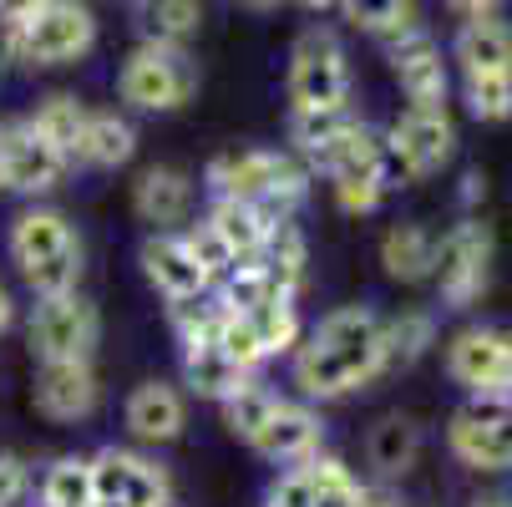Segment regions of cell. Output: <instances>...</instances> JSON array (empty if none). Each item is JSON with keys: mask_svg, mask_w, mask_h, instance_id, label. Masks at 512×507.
<instances>
[{"mask_svg": "<svg viewBox=\"0 0 512 507\" xmlns=\"http://www.w3.org/2000/svg\"><path fill=\"white\" fill-rule=\"evenodd\" d=\"M386 371L381 355V320L371 310H335L315 325L310 340L295 345V386L310 401H340Z\"/></svg>", "mask_w": 512, "mask_h": 507, "instance_id": "obj_1", "label": "cell"}, {"mask_svg": "<svg viewBox=\"0 0 512 507\" xmlns=\"http://www.w3.org/2000/svg\"><path fill=\"white\" fill-rule=\"evenodd\" d=\"M208 188H213V198L254 203L274 224H289L295 208L305 203V193H310V173L289 153L244 148V153H224V158L208 163Z\"/></svg>", "mask_w": 512, "mask_h": 507, "instance_id": "obj_2", "label": "cell"}, {"mask_svg": "<svg viewBox=\"0 0 512 507\" xmlns=\"http://www.w3.org/2000/svg\"><path fill=\"white\" fill-rule=\"evenodd\" d=\"M92 41H97V21L82 0H41L26 21L6 26L0 56L31 61V66H66V61H82Z\"/></svg>", "mask_w": 512, "mask_h": 507, "instance_id": "obj_3", "label": "cell"}, {"mask_svg": "<svg viewBox=\"0 0 512 507\" xmlns=\"http://www.w3.org/2000/svg\"><path fill=\"white\" fill-rule=\"evenodd\" d=\"M117 92L127 107L137 112H178L193 92H198V66L183 46H163V41H142L127 61Z\"/></svg>", "mask_w": 512, "mask_h": 507, "instance_id": "obj_4", "label": "cell"}, {"mask_svg": "<svg viewBox=\"0 0 512 507\" xmlns=\"http://www.w3.org/2000/svg\"><path fill=\"white\" fill-rule=\"evenodd\" d=\"M447 447L472 472H507L512 467V401L467 396V406L447 426Z\"/></svg>", "mask_w": 512, "mask_h": 507, "instance_id": "obj_5", "label": "cell"}, {"mask_svg": "<svg viewBox=\"0 0 512 507\" xmlns=\"http://www.w3.org/2000/svg\"><path fill=\"white\" fill-rule=\"evenodd\" d=\"M447 376L467 396L512 401V335L497 325H467L447 340Z\"/></svg>", "mask_w": 512, "mask_h": 507, "instance_id": "obj_6", "label": "cell"}, {"mask_svg": "<svg viewBox=\"0 0 512 507\" xmlns=\"http://www.w3.org/2000/svg\"><path fill=\"white\" fill-rule=\"evenodd\" d=\"M102 340V315L87 295H51L31 310V350L36 360H92Z\"/></svg>", "mask_w": 512, "mask_h": 507, "instance_id": "obj_7", "label": "cell"}, {"mask_svg": "<svg viewBox=\"0 0 512 507\" xmlns=\"http://www.w3.org/2000/svg\"><path fill=\"white\" fill-rule=\"evenodd\" d=\"M350 97V66L330 31H305L289 51V102L295 107H345Z\"/></svg>", "mask_w": 512, "mask_h": 507, "instance_id": "obj_8", "label": "cell"}, {"mask_svg": "<svg viewBox=\"0 0 512 507\" xmlns=\"http://www.w3.org/2000/svg\"><path fill=\"white\" fill-rule=\"evenodd\" d=\"M487 264H492V234L477 219H462L431 254V279H436V295H442L452 310H467L482 284H487Z\"/></svg>", "mask_w": 512, "mask_h": 507, "instance_id": "obj_9", "label": "cell"}, {"mask_svg": "<svg viewBox=\"0 0 512 507\" xmlns=\"http://www.w3.org/2000/svg\"><path fill=\"white\" fill-rule=\"evenodd\" d=\"M457 148V127L447 117V107H411L391 132H386V153L391 168H401L406 178H426L436 173Z\"/></svg>", "mask_w": 512, "mask_h": 507, "instance_id": "obj_10", "label": "cell"}, {"mask_svg": "<svg viewBox=\"0 0 512 507\" xmlns=\"http://www.w3.org/2000/svg\"><path fill=\"white\" fill-rule=\"evenodd\" d=\"M0 173H6V188L36 198V193H51L61 183L66 158L51 148L41 132H31V122H21V127L0 132Z\"/></svg>", "mask_w": 512, "mask_h": 507, "instance_id": "obj_11", "label": "cell"}, {"mask_svg": "<svg viewBox=\"0 0 512 507\" xmlns=\"http://www.w3.org/2000/svg\"><path fill=\"white\" fill-rule=\"evenodd\" d=\"M36 406L51 421H87L102 406V386L92 360H41L36 371Z\"/></svg>", "mask_w": 512, "mask_h": 507, "instance_id": "obj_12", "label": "cell"}, {"mask_svg": "<svg viewBox=\"0 0 512 507\" xmlns=\"http://www.w3.org/2000/svg\"><path fill=\"white\" fill-rule=\"evenodd\" d=\"M391 71H396L401 92L411 97V107H447V61L426 31L411 26L391 36Z\"/></svg>", "mask_w": 512, "mask_h": 507, "instance_id": "obj_13", "label": "cell"}, {"mask_svg": "<svg viewBox=\"0 0 512 507\" xmlns=\"http://www.w3.org/2000/svg\"><path fill=\"white\" fill-rule=\"evenodd\" d=\"M320 437H325V421L310 411V406H300V401H279L274 411H269V421L249 437V447L264 457V462H310L315 452H320Z\"/></svg>", "mask_w": 512, "mask_h": 507, "instance_id": "obj_14", "label": "cell"}, {"mask_svg": "<svg viewBox=\"0 0 512 507\" xmlns=\"http://www.w3.org/2000/svg\"><path fill=\"white\" fill-rule=\"evenodd\" d=\"M137 259H142V274H148V284L158 289L168 305L213 295V284H208V274L193 264L183 234H153V239H142V254H137Z\"/></svg>", "mask_w": 512, "mask_h": 507, "instance_id": "obj_15", "label": "cell"}, {"mask_svg": "<svg viewBox=\"0 0 512 507\" xmlns=\"http://www.w3.org/2000/svg\"><path fill=\"white\" fill-rule=\"evenodd\" d=\"M310 168L325 173L330 183H345V178H376V183H386L391 178V153H386V137L381 132L355 122L335 142H325L320 153H310Z\"/></svg>", "mask_w": 512, "mask_h": 507, "instance_id": "obj_16", "label": "cell"}, {"mask_svg": "<svg viewBox=\"0 0 512 507\" xmlns=\"http://www.w3.org/2000/svg\"><path fill=\"white\" fill-rule=\"evenodd\" d=\"M6 249H11L16 269L31 274V269H41V264H51L61 254H77L82 239H77V229L66 224V213H56V208H26L21 219L11 224Z\"/></svg>", "mask_w": 512, "mask_h": 507, "instance_id": "obj_17", "label": "cell"}, {"mask_svg": "<svg viewBox=\"0 0 512 507\" xmlns=\"http://www.w3.org/2000/svg\"><path fill=\"white\" fill-rule=\"evenodd\" d=\"M183 426H188V401L178 386L168 381H142L132 396H127V431L137 442H148V447H168L183 437Z\"/></svg>", "mask_w": 512, "mask_h": 507, "instance_id": "obj_18", "label": "cell"}, {"mask_svg": "<svg viewBox=\"0 0 512 507\" xmlns=\"http://www.w3.org/2000/svg\"><path fill=\"white\" fill-rule=\"evenodd\" d=\"M132 208L142 224H153V234H178L193 213V183L178 168H148L132 188Z\"/></svg>", "mask_w": 512, "mask_h": 507, "instance_id": "obj_19", "label": "cell"}, {"mask_svg": "<svg viewBox=\"0 0 512 507\" xmlns=\"http://www.w3.org/2000/svg\"><path fill=\"white\" fill-rule=\"evenodd\" d=\"M208 224L218 229V239H224V244L239 254V264H244V259H259L264 244H269V234L279 229L264 208H254V203H234V198H213Z\"/></svg>", "mask_w": 512, "mask_h": 507, "instance_id": "obj_20", "label": "cell"}, {"mask_svg": "<svg viewBox=\"0 0 512 507\" xmlns=\"http://www.w3.org/2000/svg\"><path fill=\"white\" fill-rule=\"evenodd\" d=\"M416 452H421V426L411 416H381L365 437V462H371L386 482L391 477H406L416 467Z\"/></svg>", "mask_w": 512, "mask_h": 507, "instance_id": "obj_21", "label": "cell"}, {"mask_svg": "<svg viewBox=\"0 0 512 507\" xmlns=\"http://www.w3.org/2000/svg\"><path fill=\"white\" fill-rule=\"evenodd\" d=\"M457 61L462 77H482V71H512V31L497 16L462 21L457 31Z\"/></svg>", "mask_w": 512, "mask_h": 507, "instance_id": "obj_22", "label": "cell"}, {"mask_svg": "<svg viewBox=\"0 0 512 507\" xmlns=\"http://www.w3.org/2000/svg\"><path fill=\"white\" fill-rule=\"evenodd\" d=\"M183 381L203 401H224V396H234L249 381V371H239L213 340H198V345H183Z\"/></svg>", "mask_w": 512, "mask_h": 507, "instance_id": "obj_23", "label": "cell"}, {"mask_svg": "<svg viewBox=\"0 0 512 507\" xmlns=\"http://www.w3.org/2000/svg\"><path fill=\"white\" fill-rule=\"evenodd\" d=\"M137 153V132L132 122H122L117 112H92L87 132L77 142V158L71 163H87V168H122Z\"/></svg>", "mask_w": 512, "mask_h": 507, "instance_id": "obj_24", "label": "cell"}, {"mask_svg": "<svg viewBox=\"0 0 512 507\" xmlns=\"http://www.w3.org/2000/svg\"><path fill=\"white\" fill-rule=\"evenodd\" d=\"M431 254H436V239H431L421 224H396V229H386V239H381V264H386V274L401 279V284L431 279Z\"/></svg>", "mask_w": 512, "mask_h": 507, "instance_id": "obj_25", "label": "cell"}, {"mask_svg": "<svg viewBox=\"0 0 512 507\" xmlns=\"http://www.w3.org/2000/svg\"><path fill=\"white\" fill-rule=\"evenodd\" d=\"M259 264L269 269L274 295L295 300V295H300V284H305V264H310V254H305V234H300L295 224H279V229L269 234V244H264Z\"/></svg>", "mask_w": 512, "mask_h": 507, "instance_id": "obj_26", "label": "cell"}, {"mask_svg": "<svg viewBox=\"0 0 512 507\" xmlns=\"http://www.w3.org/2000/svg\"><path fill=\"white\" fill-rule=\"evenodd\" d=\"M87 107L77 102V97H66V92H56V97H46L41 107H36V117H31V132H41L51 148L71 163L77 158V142H82V132H87Z\"/></svg>", "mask_w": 512, "mask_h": 507, "instance_id": "obj_27", "label": "cell"}, {"mask_svg": "<svg viewBox=\"0 0 512 507\" xmlns=\"http://www.w3.org/2000/svg\"><path fill=\"white\" fill-rule=\"evenodd\" d=\"M436 345V320L426 310H401L381 320V355L386 366H416V360Z\"/></svg>", "mask_w": 512, "mask_h": 507, "instance_id": "obj_28", "label": "cell"}, {"mask_svg": "<svg viewBox=\"0 0 512 507\" xmlns=\"http://www.w3.org/2000/svg\"><path fill=\"white\" fill-rule=\"evenodd\" d=\"M137 26H142V41L183 46L203 26V11L198 0H137Z\"/></svg>", "mask_w": 512, "mask_h": 507, "instance_id": "obj_29", "label": "cell"}, {"mask_svg": "<svg viewBox=\"0 0 512 507\" xmlns=\"http://www.w3.org/2000/svg\"><path fill=\"white\" fill-rule=\"evenodd\" d=\"M41 507H97L92 462L87 457H56L41 477Z\"/></svg>", "mask_w": 512, "mask_h": 507, "instance_id": "obj_30", "label": "cell"}, {"mask_svg": "<svg viewBox=\"0 0 512 507\" xmlns=\"http://www.w3.org/2000/svg\"><path fill=\"white\" fill-rule=\"evenodd\" d=\"M360 117L350 112V102L345 107H295L289 112V142L310 158V153H320L325 142H335L345 127H355Z\"/></svg>", "mask_w": 512, "mask_h": 507, "instance_id": "obj_31", "label": "cell"}, {"mask_svg": "<svg viewBox=\"0 0 512 507\" xmlns=\"http://www.w3.org/2000/svg\"><path fill=\"white\" fill-rule=\"evenodd\" d=\"M249 320H254V330H259L264 355H295V345L305 340L300 310H295V300H284V295H269L259 310H249Z\"/></svg>", "mask_w": 512, "mask_h": 507, "instance_id": "obj_32", "label": "cell"}, {"mask_svg": "<svg viewBox=\"0 0 512 507\" xmlns=\"http://www.w3.org/2000/svg\"><path fill=\"white\" fill-rule=\"evenodd\" d=\"M218 406H224V426L234 431L239 442H249L254 431H259V426L269 421V411L279 406V396H274L269 386H259V381H244V386H239L234 396H224Z\"/></svg>", "mask_w": 512, "mask_h": 507, "instance_id": "obj_33", "label": "cell"}, {"mask_svg": "<svg viewBox=\"0 0 512 507\" xmlns=\"http://www.w3.org/2000/svg\"><path fill=\"white\" fill-rule=\"evenodd\" d=\"M213 345L224 350L239 371H254L259 360H269V355H264V345H259V330H254V320H249L244 310H224V305H218V330H213Z\"/></svg>", "mask_w": 512, "mask_h": 507, "instance_id": "obj_34", "label": "cell"}, {"mask_svg": "<svg viewBox=\"0 0 512 507\" xmlns=\"http://www.w3.org/2000/svg\"><path fill=\"white\" fill-rule=\"evenodd\" d=\"M269 295H274V284H269V269L259 259H244V264H234L224 279H218V305H224V310H244L249 315Z\"/></svg>", "mask_w": 512, "mask_h": 507, "instance_id": "obj_35", "label": "cell"}, {"mask_svg": "<svg viewBox=\"0 0 512 507\" xmlns=\"http://www.w3.org/2000/svg\"><path fill=\"white\" fill-rule=\"evenodd\" d=\"M310 507H355L360 497V482L350 477V467L340 457H310Z\"/></svg>", "mask_w": 512, "mask_h": 507, "instance_id": "obj_36", "label": "cell"}, {"mask_svg": "<svg viewBox=\"0 0 512 507\" xmlns=\"http://www.w3.org/2000/svg\"><path fill=\"white\" fill-rule=\"evenodd\" d=\"M467 107L482 122H507L512 117V71H482V77H467Z\"/></svg>", "mask_w": 512, "mask_h": 507, "instance_id": "obj_37", "label": "cell"}, {"mask_svg": "<svg viewBox=\"0 0 512 507\" xmlns=\"http://www.w3.org/2000/svg\"><path fill=\"white\" fill-rule=\"evenodd\" d=\"M345 16L365 31H376V36H401L411 31V0H340Z\"/></svg>", "mask_w": 512, "mask_h": 507, "instance_id": "obj_38", "label": "cell"}, {"mask_svg": "<svg viewBox=\"0 0 512 507\" xmlns=\"http://www.w3.org/2000/svg\"><path fill=\"white\" fill-rule=\"evenodd\" d=\"M87 462H92V492H97V507H117V502H122V487H127V477H132L137 452L102 447V452L87 457Z\"/></svg>", "mask_w": 512, "mask_h": 507, "instance_id": "obj_39", "label": "cell"}, {"mask_svg": "<svg viewBox=\"0 0 512 507\" xmlns=\"http://www.w3.org/2000/svg\"><path fill=\"white\" fill-rule=\"evenodd\" d=\"M117 507H173V482H168V472H163L158 462H148V457H137Z\"/></svg>", "mask_w": 512, "mask_h": 507, "instance_id": "obj_40", "label": "cell"}, {"mask_svg": "<svg viewBox=\"0 0 512 507\" xmlns=\"http://www.w3.org/2000/svg\"><path fill=\"white\" fill-rule=\"evenodd\" d=\"M183 244H188V254H193V264L208 274V284H218V279H224L234 264H239V254L224 244V239H218V229L203 219V224H193L188 234H183Z\"/></svg>", "mask_w": 512, "mask_h": 507, "instance_id": "obj_41", "label": "cell"}, {"mask_svg": "<svg viewBox=\"0 0 512 507\" xmlns=\"http://www.w3.org/2000/svg\"><path fill=\"white\" fill-rule=\"evenodd\" d=\"M330 188H335V203L345 213H376L381 198H386V183H376V178H345V183H330Z\"/></svg>", "mask_w": 512, "mask_h": 507, "instance_id": "obj_42", "label": "cell"}, {"mask_svg": "<svg viewBox=\"0 0 512 507\" xmlns=\"http://www.w3.org/2000/svg\"><path fill=\"white\" fill-rule=\"evenodd\" d=\"M31 492V467L16 452H0V507H21Z\"/></svg>", "mask_w": 512, "mask_h": 507, "instance_id": "obj_43", "label": "cell"}, {"mask_svg": "<svg viewBox=\"0 0 512 507\" xmlns=\"http://www.w3.org/2000/svg\"><path fill=\"white\" fill-rule=\"evenodd\" d=\"M269 507H310V467L305 462H295L269 487Z\"/></svg>", "mask_w": 512, "mask_h": 507, "instance_id": "obj_44", "label": "cell"}, {"mask_svg": "<svg viewBox=\"0 0 512 507\" xmlns=\"http://www.w3.org/2000/svg\"><path fill=\"white\" fill-rule=\"evenodd\" d=\"M447 11L462 16V21H482V16L497 11V0H447Z\"/></svg>", "mask_w": 512, "mask_h": 507, "instance_id": "obj_45", "label": "cell"}, {"mask_svg": "<svg viewBox=\"0 0 512 507\" xmlns=\"http://www.w3.org/2000/svg\"><path fill=\"white\" fill-rule=\"evenodd\" d=\"M355 507H401V497H396L391 487H360Z\"/></svg>", "mask_w": 512, "mask_h": 507, "instance_id": "obj_46", "label": "cell"}, {"mask_svg": "<svg viewBox=\"0 0 512 507\" xmlns=\"http://www.w3.org/2000/svg\"><path fill=\"white\" fill-rule=\"evenodd\" d=\"M36 6H41V0H0V21H6V26H16V21H26Z\"/></svg>", "mask_w": 512, "mask_h": 507, "instance_id": "obj_47", "label": "cell"}, {"mask_svg": "<svg viewBox=\"0 0 512 507\" xmlns=\"http://www.w3.org/2000/svg\"><path fill=\"white\" fill-rule=\"evenodd\" d=\"M11 325H16V300H11V289L0 284V335H6Z\"/></svg>", "mask_w": 512, "mask_h": 507, "instance_id": "obj_48", "label": "cell"}, {"mask_svg": "<svg viewBox=\"0 0 512 507\" xmlns=\"http://www.w3.org/2000/svg\"><path fill=\"white\" fill-rule=\"evenodd\" d=\"M482 193H487V188H482V178H477V173H467V183H462V203H477Z\"/></svg>", "mask_w": 512, "mask_h": 507, "instance_id": "obj_49", "label": "cell"}, {"mask_svg": "<svg viewBox=\"0 0 512 507\" xmlns=\"http://www.w3.org/2000/svg\"><path fill=\"white\" fill-rule=\"evenodd\" d=\"M305 11H325V6H335V0H300Z\"/></svg>", "mask_w": 512, "mask_h": 507, "instance_id": "obj_50", "label": "cell"}, {"mask_svg": "<svg viewBox=\"0 0 512 507\" xmlns=\"http://www.w3.org/2000/svg\"><path fill=\"white\" fill-rule=\"evenodd\" d=\"M244 6H254V11H269V6H274V0H244Z\"/></svg>", "mask_w": 512, "mask_h": 507, "instance_id": "obj_51", "label": "cell"}, {"mask_svg": "<svg viewBox=\"0 0 512 507\" xmlns=\"http://www.w3.org/2000/svg\"><path fill=\"white\" fill-rule=\"evenodd\" d=\"M477 507H507V502H477Z\"/></svg>", "mask_w": 512, "mask_h": 507, "instance_id": "obj_52", "label": "cell"}, {"mask_svg": "<svg viewBox=\"0 0 512 507\" xmlns=\"http://www.w3.org/2000/svg\"><path fill=\"white\" fill-rule=\"evenodd\" d=\"M0 188H6V173H0Z\"/></svg>", "mask_w": 512, "mask_h": 507, "instance_id": "obj_53", "label": "cell"}]
</instances>
